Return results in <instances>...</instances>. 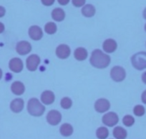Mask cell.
Masks as SVG:
<instances>
[{
    "label": "cell",
    "instance_id": "30bf717a",
    "mask_svg": "<svg viewBox=\"0 0 146 139\" xmlns=\"http://www.w3.org/2000/svg\"><path fill=\"white\" fill-rule=\"evenodd\" d=\"M55 54L58 58L65 60L70 57L71 54V50L67 45L62 44L57 46L55 50Z\"/></svg>",
    "mask_w": 146,
    "mask_h": 139
},
{
    "label": "cell",
    "instance_id": "9c48e42d",
    "mask_svg": "<svg viewBox=\"0 0 146 139\" xmlns=\"http://www.w3.org/2000/svg\"><path fill=\"white\" fill-rule=\"evenodd\" d=\"M9 68L12 72L15 73H19L23 70V62L19 57H14L9 61Z\"/></svg>",
    "mask_w": 146,
    "mask_h": 139
},
{
    "label": "cell",
    "instance_id": "9a60e30c",
    "mask_svg": "<svg viewBox=\"0 0 146 139\" xmlns=\"http://www.w3.org/2000/svg\"><path fill=\"white\" fill-rule=\"evenodd\" d=\"M25 102L22 98H15L11 102L10 109L13 113H19L23 110Z\"/></svg>",
    "mask_w": 146,
    "mask_h": 139
},
{
    "label": "cell",
    "instance_id": "d6986e66",
    "mask_svg": "<svg viewBox=\"0 0 146 139\" xmlns=\"http://www.w3.org/2000/svg\"><path fill=\"white\" fill-rule=\"evenodd\" d=\"M52 17L55 22H62L65 18V12L61 8H55L52 12Z\"/></svg>",
    "mask_w": 146,
    "mask_h": 139
},
{
    "label": "cell",
    "instance_id": "ba28073f",
    "mask_svg": "<svg viewBox=\"0 0 146 139\" xmlns=\"http://www.w3.org/2000/svg\"><path fill=\"white\" fill-rule=\"evenodd\" d=\"M94 108L98 113H104L110 108V102L105 98H100L95 101Z\"/></svg>",
    "mask_w": 146,
    "mask_h": 139
},
{
    "label": "cell",
    "instance_id": "1f68e13d",
    "mask_svg": "<svg viewBox=\"0 0 146 139\" xmlns=\"http://www.w3.org/2000/svg\"><path fill=\"white\" fill-rule=\"evenodd\" d=\"M5 25H4L2 22H0V34L3 33V32H5Z\"/></svg>",
    "mask_w": 146,
    "mask_h": 139
},
{
    "label": "cell",
    "instance_id": "4fadbf2b",
    "mask_svg": "<svg viewBox=\"0 0 146 139\" xmlns=\"http://www.w3.org/2000/svg\"><path fill=\"white\" fill-rule=\"evenodd\" d=\"M117 43L113 39H107L102 44V49L106 53L110 54L117 50Z\"/></svg>",
    "mask_w": 146,
    "mask_h": 139
},
{
    "label": "cell",
    "instance_id": "8fae6325",
    "mask_svg": "<svg viewBox=\"0 0 146 139\" xmlns=\"http://www.w3.org/2000/svg\"><path fill=\"white\" fill-rule=\"evenodd\" d=\"M32 49L30 43L25 40L19 42L16 45V51L19 55H27L32 51Z\"/></svg>",
    "mask_w": 146,
    "mask_h": 139
},
{
    "label": "cell",
    "instance_id": "277c9868",
    "mask_svg": "<svg viewBox=\"0 0 146 139\" xmlns=\"http://www.w3.org/2000/svg\"><path fill=\"white\" fill-rule=\"evenodd\" d=\"M110 77L115 82H123L126 78L125 70L120 66H115L110 70Z\"/></svg>",
    "mask_w": 146,
    "mask_h": 139
},
{
    "label": "cell",
    "instance_id": "f1b7e54d",
    "mask_svg": "<svg viewBox=\"0 0 146 139\" xmlns=\"http://www.w3.org/2000/svg\"><path fill=\"white\" fill-rule=\"evenodd\" d=\"M6 14V9L4 7L0 6V18L3 17Z\"/></svg>",
    "mask_w": 146,
    "mask_h": 139
},
{
    "label": "cell",
    "instance_id": "7c38bea8",
    "mask_svg": "<svg viewBox=\"0 0 146 139\" xmlns=\"http://www.w3.org/2000/svg\"><path fill=\"white\" fill-rule=\"evenodd\" d=\"M29 36L32 40L35 41H38L40 40L43 37V31L39 26L33 25L29 28L28 30Z\"/></svg>",
    "mask_w": 146,
    "mask_h": 139
},
{
    "label": "cell",
    "instance_id": "d590c367",
    "mask_svg": "<svg viewBox=\"0 0 146 139\" xmlns=\"http://www.w3.org/2000/svg\"><path fill=\"white\" fill-rule=\"evenodd\" d=\"M144 28H145V32H146V24H145V25Z\"/></svg>",
    "mask_w": 146,
    "mask_h": 139
},
{
    "label": "cell",
    "instance_id": "ffe728a7",
    "mask_svg": "<svg viewBox=\"0 0 146 139\" xmlns=\"http://www.w3.org/2000/svg\"><path fill=\"white\" fill-rule=\"evenodd\" d=\"M74 129L70 123H64L60 128V133L64 137H70L72 135Z\"/></svg>",
    "mask_w": 146,
    "mask_h": 139
},
{
    "label": "cell",
    "instance_id": "484cf974",
    "mask_svg": "<svg viewBox=\"0 0 146 139\" xmlns=\"http://www.w3.org/2000/svg\"><path fill=\"white\" fill-rule=\"evenodd\" d=\"M123 123L127 127H131L135 123V118L130 115H126L123 117Z\"/></svg>",
    "mask_w": 146,
    "mask_h": 139
},
{
    "label": "cell",
    "instance_id": "5b68a950",
    "mask_svg": "<svg viewBox=\"0 0 146 139\" xmlns=\"http://www.w3.org/2000/svg\"><path fill=\"white\" fill-rule=\"evenodd\" d=\"M102 122L106 126L113 127L118 123L119 117L115 112H109L102 116Z\"/></svg>",
    "mask_w": 146,
    "mask_h": 139
},
{
    "label": "cell",
    "instance_id": "52a82bcc",
    "mask_svg": "<svg viewBox=\"0 0 146 139\" xmlns=\"http://www.w3.org/2000/svg\"><path fill=\"white\" fill-rule=\"evenodd\" d=\"M46 119H47V123L51 126H57L60 124L62 120V114L58 110H52L48 112Z\"/></svg>",
    "mask_w": 146,
    "mask_h": 139
},
{
    "label": "cell",
    "instance_id": "d4e9b609",
    "mask_svg": "<svg viewBox=\"0 0 146 139\" xmlns=\"http://www.w3.org/2000/svg\"><path fill=\"white\" fill-rule=\"evenodd\" d=\"M133 113L135 116H137V117H141V116H144L145 113V109L141 105H137L135 106L133 108Z\"/></svg>",
    "mask_w": 146,
    "mask_h": 139
},
{
    "label": "cell",
    "instance_id": "d6a6232c",
    "mask_svg": "<svg viewBox=\"0 0 146 139\" xmlns=\"http://www.w3.org/2000/svg\"><path fill=\"white\" fill-rule=\"evenodd\" d=\"M141 78H142V81H143V83L145 84L146 85V72H145L144 73H143Z\"/></svg>",
    "mask_w": 146,
    "mask_h": 139
},
{
    "label": "cell",
    "instance_id": "f546056e",
    "mask_svg": "<svg viewBox=\"0 0 146 139\" xmlns=\"http://www.w3.org/2000/svg\"><path fill=\"white\" fill-rule=\"evenodd\" d=\"M70 0H57L58 3L62 6H65V5H68Z\"/></svg>",
    "mask_w": 146,
    "mask_h": 139
},
{
    "label": "cell",
    "instance_id": "ac0fdd59",
    "mask_svg": "<svg viewBox=\"0 0 146 139\" xmlns=\"http://www.w3.org/2000/svg\"><path fill=\"white\" fill-rule=\"evenodd\" d=\"M88 53L84 47H78L74 52V57L78 61H84L87 59Z\"/></svg>",
    "mask_w": 146,
    "mask_h": 139
},
{
    "label": "cell",
    "instance_id": "3957f363",
    "mask_svg": "<svg viewBox=\"0 0 146 139\" xmlns=\"http://www.w3.org/2000/svg\"><path fill=\"white\" fill-rule=\"evenodd\" d=\"M133 67L137 70L146 69V52H139L133 55L131 57Z\"/></svg>",
    "mask_w": 146,
    "mask_h": 139
},
{
    "label": "cell",
    "instance_id": "5bb4252c",
    "mask_svg": "<svg viewBox=\"0 0 146 139\" xmlns=\"http://www.w3.org/2000/svg\"><path fill=\"white\" fill-rule=\"evenodd\" d=\"M40 98H41V102L44 105L50 106V105L52 104L54 102V100H55V95H54V93L52 91L44 90L42 93Z\"/></svg>",
    "mask_w": 146,
    "mask_h": 139
},
{
    "label": "cell",
    "instance_id": "2e32d148",
    "mask_svg": "<svg viewBox=\"0 0 146 139\" xmlns=\"http://www.w3.org/2000/svg\"><path fill=\"white\" fill-rule=\"evenodd\" d=\"M12 93L16 95H22L25 92V86L20 81H15L11 85Z\"/></svg>",
    "mask_w": 146,
    "mask_h": 139
},
{
    "label": "cell",
    "instance_id": "6da1fadb",
    "mask_svg": "<svg viewBox=\"0 0 146 139\" xmlns=\"http://www.w3.org/2000/svg\"><path fill=\"white\" fill-rule=\"evenodd\" d=\"M111 63V58L106 53L99 49L93 50L90 58V63L92 67L98 69H105Z\"/></svg>",
    "mask_w": 146,
    "mask_h": 139
},
{
    "label": "cell",
    "instance_id": "7402d4cb",
    "mask_svg": "<svg viewBox=\"0 0 146 139\" xmlns=\"http://www.w3.org/2000/svg\"><path fill=\"white\" fill-rule=\"evenodd\" d=\"M44 32L47 35H54L57 32V27L54 22H49L44 25Z\"/></svg>",
    "mask_w": 146,
    "mask_h": 139
},
{
    "label": "cell",
    "instance_id": "603a6c76",
    "mask_svg": "<svg viewBox=\"0 0 146 139\" xmlns=\"http://www.w3.org/2000/svg\"><path fill=\"white\" fill-rule=\"evenodd\" d=\"M109 136V130L106 127H100L96 130V136L99 139H105Z\"/></svg>",
    "mask_w": 146,
    "mask_h": 139
},
{
    "label": "cell",
    "instance_id": "44dd1931",
    "mask_svg": "<svg viewBox=\"0 0 146 139\" xmlns=\"http://www.w3.org/2000/svg\"><path fill=\"white\" fill-rule=\"evenodd\" d=\"M113 136L117 139H125L127 138V133L125 128L121 126H116L113 131Z\"/></svg>",
    "mask_w": 146,
    "mask_h": 139
},
{
    "label": "cell",
    "instance_id": "4dcf8cb0",
    "mask_svg": "<svg viewBox=\"0 0 146 139\" xmlns=\"http://www.w3.org/2000/svg\"><path fill=\"white\" fill-rule=\"evenodd\" d=\"M141 100L143 103L146 104V90L145 91H143V92L142 93Z\"/></svg>",
    "mask_w": 146,
    "mask_h": 139
},
{
    "label": "cell",
    "instance_id": "836d02e7",
    "mask_svg": "<svg viewBox=\"0 0 146 139\" xmlns=\"http://www.w3.org/2000/svg\"><path fill=\"white\" fill-rule=\"evenodd\" d=\"M143 18H144L145 19H146V7L145 8V9H144V10H143Z\"/></svg>",
    "mask_w": 146,
    "mask_h": 139
},
{
    "label": "cell",
    "instance_id": "e575fe53",
    "mask_svg": "<svg viewBox=\"0 0 146 139\" xmlns=\"http://www.w3.org/2000/svg\"><path fill=\"white\" fill-rule=\"evenodd\" d=\"M2 75H3V72H2V69L0 68V80L2 79Z\"/></svg>",
    "mask_w": 146,
    "mask_h": 139
},
{
    "label": "cell",
    "instance_id": "e0dca14e",
    "mask_svg": "<svg viewBox=\"0 0 146 139\" xmlns=\"http://www.w3.org/2000/svg\"><path fill=\"white\" fill-rule=\"evenodd\" d=\"M81 12L84 17L90 18L95 16V13H96V9L92 5L88 4V5H84Z\"/></svg>",
    "mask_w": 146,
    "mask_h": 139
},
{
    "label": "cell",
    "instance_id": "4316f807",
    "mask_svg": "<svg viewBox=\"0 0 146 139\" xmlns=\"http://www.w3.org/2000/svg\"><path fill=\"white\" fill-rule=\"evenodd\" d=\"M86 0H72V3L73 6L75 7H81L85 5Z\"/></svg>",
    "mask_w": 146,
    "mask_h": 139
},
{
    "label": "cell",
    "instance_id": "83f0119b",
    "mask_svg": "<svg viewBox=\"0 0 146 139\" xmlns=\"http://www.w3.org/2000/svg\"><path fill=\"white\" fill-rule=\"evenodd\" d=\"M41 2L42 4L43 5H44V6L50 7L54 5L55 0H41Z\"/></svg>",
    "mask_w": 146,
    "mask_h": 139
},
{
    "label": "cell",
    "instance_id": "8992f818",
    "mask_svg": "<svg viewBox=\"0 0 146 139\" xmlns=\"http://www.w3.org/2000/svg\"><path fill=\"white\" fill-rule=\"evenodd\" d=\"M40 62H41L40 57L37 55H31L26 60L27 69L30 72H35L38 68Z\"/></svg>",
    "mask_w": 146,
    "mask_h": 139
},
{
    "label": "cell",
    "instance_id": "7a4b0ae2",
    "mask_svg": "<svg viewBox=\"0 0 146 139\" xmlns=\"http://www.w3.org/2000/svg\"><path fill=\"white\" fill-rule=\"evenodd\" d=\"M27 110L29 114L32 116L40 117L44 113L45 107L37 98H32L28 101Z\"/></svg>",
    "mask_w": 146,
    "mask_h": 139
},
{
    "label": "cell",
    "instance_id": "cb8c5ba5",
    "mask_svg": "<svg viewBox=\"0 0 146 139\" xmlns=\"http://www.w3.org/2000/svg\"><path fill=\"white\" fill-rule=\"evenodd\" d=\"M60 106L64 110H68L72 106V100L68 97H64L60 100Z\"/></svg>",
    "mask_w": 146,
    "mask_h": 139
}]
</instances>
